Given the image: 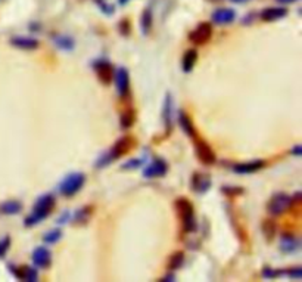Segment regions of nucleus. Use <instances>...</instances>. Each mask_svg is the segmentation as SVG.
<instances>
[{"label": "nucleus", "mask_w": 302, "mask_h": 282, "mask_svg": "<svg viewBox=\"0 0 302 282\" xmlns=\"http://www.w3.org/2000/svg\"><path fill=\"white\" fill-rule=\"evenodd\" d=\"M198 62V50L196 49H189L181 59V70L184 72H192Z\"/></svg>", "instance_id": "nucleus-22"}, {"label": "nucleus", "mask_w": 302, "mask_h": 282, "mask_svg": "<svg viewBox=\"0 0 302 282\" xmlns=\"http://www.w3.org/2000/svg\"><path fill=\"white\" fill-rule=\"evenodd\" d=\"M22 210V204L19 201H6L0 206V212L6 216H14Z\"/></svg>", "instance_id": "nucleus-26"}, {"label": "nucleus", "mask_w": 302, "mask_h": 282, "mask_svg": "<svg viewBox=\"0 0 302 282\" xmlns=\"http://www.w3.org/2000/svg\"><path fill=\"white\" fill-rule=\"evenodd\" d=\"M93 68H95V72H96L97 79H99L100 83L108 86L114 82L115 70H114L111 62H108V61H96L93 64Z\"/></svg>", "instance_id": "nucleus-9"}, {"label": "nucleus", "mask_w": 302, "mask_h": 282, "mask_svg": "<svg viewBox=\"0 0 302 282\" xmlns=\"http://www.w3.org/2000/svg\"><path fill=\"white\" fill-rule=\"evenodd\" d=\"M168 171V164L164 158H153L151 163L143 169V177L153 179V177H162Z\"/></svg>", "instance_id": "nucleus-8"}, {"label": "nucleus", "mask_w": 302, "mask_h": 282, "mask_svg": "<svg viewBox=\"0 0 302 282\" xmlns=\"http://www.w3.org/2000/svg\"><path fill=\"white\" fill-rule=\"evenodd\" d=\"M162 118L165 123V132L167 135H170L171 129H173V98L170 93H167L165 96L164 107H162Z\"/></svg>", "instance_id": "nucleus-18"}, {"label": "nucleus", "mask_w": 302, "mask_h": 282, "mask_svg": "<svg viewBox=\"0 0 302 282\" xmlns=\"http://www.w3.org/2000/svg\"><path fill=\"white\" fill-rule=\"evenodd\" d=\"M179 124L180 127H181V130H183L187 136L196 138V129L193 126L192 118L187 115L186 111H180L179 113Z\"/></svg>", "instance_id": "nucleus-20"}, {"label": "nucleus", "mask_w": 302, "mask_h": 282, "mask_svg": "<svg viewBox=\"0 0 302 282\" xmlns=\"http://www.w3.org/2000/svg\"><path fill=\"white\" fill-rule=\"evenodd\" d=\"M134 123H136V111H134V108H127L120 117V126L124 130H128V129L134 126Z\"/></svg>", "instance_id": "nucleus-25"}, {"label": "nucleus", "mask_w": 302, "mask_h": 282, "mask_svg": "<svg viewBox=\"0 0 302 282\" xmlns=\"http://www.w3.org/2000/svg\"><path fill=\"white\" fill-rule=\"evenodd\" d=\"M298 247H299V242L293 235H290V234H283L282 235V238H280V250L283 253H293V251L298 250Z\"/></svg>", "instance_id": "nucleus-21"}, {"label": "nucleus", "mask_w": 302, "mask_h": 282, "mask_svg": "<svg viewBox=\"0 0 302 282\" xmlns=\"http://www.w3.org/2000/svg\"><path fill=\"white\" fill-rule=\"evenodd\" d=\"M11 248V237H3L0 240V259H3Z\"/></svg>", "instance_id": "nucleus-33"}, {"label": "nucleus", "mask_w": 302, "mask_h": 282, "mask_svg": "<svg viewBox=\"0 0 302 282\" xmlns=\"http://www.w3.org/2000/svg\"><path fill=\"white\" fill-rule=\"evenodd\" d=\"M55 204L56 199L52 194H44V195L37 198L33 212L30 213L27 217H25V220H24V225L27 226V227H33V226H36L37 223H40L41 220L47 219V216L53 212Z\"/></svg>", "instance_id": "nucleus-2"}, {"label": "nucleus", "mask_w": 302, "mask_h": 282, "mask_svg": "<svg viewBox=\"0 0 302 282\" xmlns=\"http://www.w3.org/2000/svg\"><path fill=\"white\" fill-rule=\"evenodd\" d=\"M136 139L130 135H125L123 138H120L118 141L114 143V146L111 148L108 152H105L103 156L99 157V160L96 161L97 169H103L108 164H111L114 160H118L125 154H128L134 146H136Z\"/></svg>", "instance_id": "nucleus-1"}, {"label": "nucleus", "mask_w": 302, "mask_h": 282, "mask_svg": "<svg viewBox=\"0 0 302 282\" xmlns=\"http://www.w3.org/2000/svg\"><path fill=\"white\" fill-rule=\"evenodd\" d=\"M183 263H184V253L183 251H176V253L170 255L167 268L174 272V270H179L183 266Z\"/></svg>", "instance_id": "nucleus-28"}, {"label": "nucleus", "mask_w": 302, "mask_h": 282, "mask_svg": "<svg viewBox=\"0 0 302 282\" xmlns=\"http://www.w3.org/2000/svg\"><path fill=\"white\" fill-rule=\"evenodd\" d=\"M115 86H117V92L120 96H125L130 90V74L125 67H120L115 71Z\"/></svg>", "instance_id": "nucleus-12"}, {"label": "nucleus", "mask_w": 302, "mask_h": 282, "mask_svg": "<svg viewBox=\"0 0 302 282\" xmlns=\"http://www.w3.org/2000/svg\"><path fill=\"white\" fill-rule=\"evenodd\" d=\"M221 192L227 197H239L245 192V189L242 186H236V185H224L221 188Z\"/></svg>", "instance_id": "nucleus-30"}, {"label": "nucleus", "mask_w": 302, "mask_h": 282, "mask_svg": "<svg viewBox=\"0 0 302 282\" xmlns=\"http://www.w3.org/2000/svg\"><path fill=\"white\" fill-rule=\"evenodd\" d=\"M11 44L16 47V49H21V50H36L39 47V40L34 39V37H25V36H18V37H12L11 39Z\"/></svg>", "instance_id": "nucleus-17"}, {"label": "nucleus", "mask_w": 302, "mask_h": 282, "mask_svg": "<svg viewBox=\"0 0 302 282\" xmlns=\"http://www.w3.org/2000/svg\"><path fill=\"white\" fill-rule=\"evenodd\" d=\"M176 212L179 214L183 230L184 232H195L196 230V217H195V209L192 201L186 197H179L174 201Z\"/></svg>", "instance_id": "nucleus-3"}, {"label": "nucleus", "mask_w": 302, "mask_h": 282, "mask_svg": "<svg viewBox=\"0 0 302 282\" xmlns=\"http://www.w3.org/2000/svg\"><path fill=\"white\" fill-rule=\"evenodd\" d=\"M61 238H62V230H61L59 227L50 229V230H47V232L43 235V241H44L46 244H56Z\"/></svg>", "instance_id": "nucleus-29"}, {"label": "nucleus", "mask_w": 302, "mask_h": 282, "mask_svg": "<svg viewBox=\"0 0 302 282\" xmlns=\"http://www.w3.org/2000/svg\"><path fill=\"white\" fill-rule=\"evenodd\" d=\"M288 14L289 11L286 8H283V6H271V8H265L260 14V16H261L262 21H265V22H274V21L285 18Z\"/></svg>", "instance_id": "nucleus-16"}, {"label": "nucleus", "mask_w": 302, "mask_h": 282, "mask_svg": "<svg viewBox=\"0 0 302 282\" xmlns=\"http://www.w3.org/2000/svg\"><path fill=\"white\" fill-rule=\"evenodd\" d=\"M118 31H120V34L124 36V37H128L130 34H131V24H130V21L128 19H121L120 22H118Z\"/></svg>", "instance_id": "nucleus-31"}, {"label": "nucleus", "mask_w": 302, "mask_h": 282, "mask_svg": "<svg viewBox=\"0 0 302 282\" xmlns=\"http://www.w3.org/2000/svg\"><path fill=\"white\" fill-rule=\"evenodd\" d=\"M234 3H245V2H249V0H232Z\"/></svg>", "instance_id": "nucleus-41"}, {"label": "nucleus", "mask_w": 302, "mask_h": 282, "mask_svg": "<svg viewBox=\"0 0 302 282\" xmlns=\"http://www.w3.org/2000/svg\"><path fill=\"white\" fill-rule=\"evenodd\" d=\"M290 154H293L295 157H301V154H302L301 145H296L295 148H292V149H290Z\"/></svg>", "instance_id": "nucleus-37"}, {"label": "nucleus", "mask_w": 302, "mask_h": 282, "mask_svg": "<svg viewBox=\"0 0 302 282\" xmlns=\"http://www.w3.org/2000/svg\"><path fill=\"white\" fill-rule=\"evenodd\" d=\"M143 158H131V160H128V161H125L123 166H121V169L124 170H134L139 169L142 164H143Z\"/></svg>", "instance_id": "nucleus-32"}, {"label": "nucleus", "mask_w": 302, "mask_h": 282, "mask_svg": "<svg viewBox=\"0 0 302 282\" xmlns=\"http://www.w3.org/2000/svg\"><path fill=\"white\" fill-rule=\"evenodd\" d=\"M283 273H288V276H290V278H295V279H301V278H302V268L296 266V268L288 269V270H283Z\"/></svg>", "instance_id": "nucleus-35"}, {"label": "nucleus", "mask_w": 302, "mask_h": 282, "mask_svg": "<svg viewBox=\"0 0 302 282\" xmlns=\"http://www.w3.org/2000/svg\"><path fill=\"white\" fill-rule=\"evenodd\" d=\"M265 161L264 160H252V161H246V163H239V164H234L232 170L237 174H252V173H257L265 167Z\"/></svg>", "instance_id": "nucleus-14"}, {"label": "nucleus", "mask_w": 302, "mask_h": 282, "mask_svg": "<svg viewBox=\"0 0 302 282\" xmlns=\"http://www.w3.org/2000/svg\"><path fill=\"white\" fill-rule=\"evenodd\" d=\"M289 209H292V197L285 194V192L274 194L267 204V210L273 217L282 216L283 213L288 212Z\"/></svg>", "instance_id": "nucleus-5"}, {"label": "nucleus", "mask_w": 302, "mask_h": 282, "mask_svg": "<svg viewBox=\"0 0 302 282\" xmlns=\"http://www.w3.org/2000/svg\"><path fill=\"white\" fill-rule=\"evenodd\" d=\"M31 259H33L34 266L40 269L50 268V265H52V253L46 247H37L31 254Z\"/></svg>", "instance_id": "nucleus-11"}, {"label": "nucleus", "mask_w": 302, "mask_h": 282, "mask_svg": "<svg viewBox=\"0 0 302 282\" xmlns=\"http://www.w3.org/2000/svg\"><path fill=\"white\" fill-rule=\"evenodd\" d=\"M11 272L15 275V278L21 279V281L27 282H36L39 279V273L36 268H31V266H19V268H15V266H9Z\"/></svg>", "instance_id": "nucleus-15"}, {"label": "nucleus", "mask_w": 302, "mask_h": 282, "mask_svg": "<svg viewBox=\"0 0 302 282\" xmlns=\"http://www.w3.org/2000/svg\"><path fill=\"white\" fill-rule=\"evenodd\" d=\"M276 2H279V3H282V5H289V3H295V2H298V0H276Z\"/></svg>", "instance_id": "nucleus-40"}, {"label": "nucleus", "mask_w": 302, "mask_h": 282, "mask_svg": "<svg viewBox=\"0 0 302 282\" xmlns=\"http://www.w3.org/2000/svg\"><path fill=\"white\" fill-rule=\"evenodd\" d=\"M96 2H97V5H99V8H100V9H102V11H103L106 15H111L114 11H115L112 6H108V5H106V2H103V0H96Z\"/></svg>", "instance_id": "nucleus-36"}, {"label": "nucleus", "mask_w": 302, "mask_h": 282, "mask_svg": "<svg viewBox=\"0 0 302 282\" xmlns=\"http://www.w3.org/2000/svg\"><path fill=\"white\" fill-rule=\"evenodd\" d=\"M52 42L55 44L58 49L65 50V52H71L75 47V42L72 37L69 36H64V34H53L52 36Z\"/></svg>", "instance_id": "nucleus-19"}, {"label": "nucleus", "mask_w": 302, "mask_h": 282, "mask_svg": "<svg viewBox=\"0 0 302 282\" xmlns=\"http://www.w3.org/2000/svg\"><path fill=\"white\" fill-rule=\"evenodd\" d=\"M128 2H130V0H120V3H121V5H127Z\"/></svg>", "instance_id": "nucleus-42"}, {"label": "nucleus", "mask_w": 302, "mask_h": 282, "mask_svg": "<svg viewBox=\"0 0 302 282\" xmlns=\"http://www.w3.org/2000/svg\"><path fill=\"white\" fill-rule=\"evenodd\" d=\"M211 18L217 25H229L236 19V11L232 8H218L212 12Z\"/></svg>", "instance_id": "nucleus-13"}, {"label": "nucleus", "mask_w": 302, "mask_h": 282, "mask_svg": "<svg viewBox=\"0 0 302 282\" xmlns=\"http://www.w3.org/2000/svg\"><path fill=\"white\" fill-rule=\"evenodd\" d=\"M152 24H153V18H152L151 9H145L142 14V18H140V29L145 36H148L151 33Z\"/></svg>", "instance_id": "nucleus-27"}, {"label": "nucleus", "mask_w": 302, "mask_h": 282, "mask_svg": "<svg viewBox=\"0 0 302 282\" xmlns=\"http://www.w3.org/2000/svg\"><path fill=\"white\" fill-rule=\"evenodd\" d=\"M212 37V25L211 22H201L196 29L189 33V40L196 46H204Z\"/></svg>", "instance_id": "nucleus-7"}, {"label": "nucleus", "mask_w": 302, "mask_h": 282, "mask_svg": "<svg viewBox=\"0 0 302 282\" xmlns=\"http://www.w3.org/2000/svg\"><path fill=\"white\" fill-rule=\"evenodd\" d=\"M86 184V174L81 171H75V173H69L67 177H64V181L59 184V192L64 197H74L75 194H78L83 189V186Z\"/></svg>", "instance_id": "nucleus-4"}, {"label": "nucleus", "mask_w": 302, "mask_h": 282, "mask_svg": "<svg viewBox=\"0 0 302 282\" xmlns=\"http://www.w3.org/2000/svg\"><path fill=\"white\" fill-rule=\"evenodd\" d=\"M176 279V276L173 275V273H168V276H164L162 278V281H174Z\"/></svg>", "instance_id": "nucleus-39"}, {"label": "nucleus", "mask_w": 302, "mask_h": 282, "mask_svg": "<svg viewBox=\"0 0 302 282\" xmlns=\"http://www.w3.org/2000/svg\"><path fill=\"white\" fill-rule=\"evenodd\" d=\"M261 230L264 238L270 242V241L274 240L276 235H277V225H276V222L273 219H264V222H262L261 225Z\"/></svg>", "instance_id": "nucleus-23"}, {"label": "nucleus", "mask_w": 302, "mask_h": 282, "mask_svg": "<svg viewBox=\"0 0 302 282\" xmlns=\"http://www.w3.org/2000/svg\"><path fill=\"white\" fill-rule=\"evenodd\" d=\"M192 189L195 192L198 194H205L209 191L211 185H212V181H211V176L208 173H204V171H196L193 173L192 176Z\"/></svg>", "instance_id": "nucleus-10"}, {"label": "nucleus", "mask_w": 302, "mask_h": 282, "mask_svg": "<svg viewBox=\"0 0 302 282\" xmlns=\"http://www.w3.org/2000/svg\"><path fill=\"white\" fill-rule=\"evenodd\" d=\"M280 273H283V270H277V269L273 268L262 269V276L264 278H276V276H280Z\"/></svg>", "instance_id": "nucleus-34"}, {"label": "nucleus", "mask_w": 302, "mask_h": 282, "mask_svg": "<svg viewBox=\"0 0 302 282\" xmlns=\"http://www.w3.org/2000/svg\"><path fill=\"white\" fill-rule=\"evenodd\" d=\"M69 219H71L69 212H65L64 214H62V217H59V219H58V222H59V223H65V222H68Z\"/></svg>", "instance_id": "nucleus-38"}, {"label": "nucleus", "mask_w": 302, "mask_h": 282, "mask_svg": "<svg viewBox=\"0 0 302 282\" xmlns=\"http://www.w3.org/2000/svg\"><path fill=\"white\" fill-rule=\"evenodd\" d=\"M195 152H196L198 160H199L204 166H212V164H215V161H217L215 152L212 151V148H211L204 139H199V138L195 139Z\"/></svg>", "instance_id": "nucleus-6"}, {"label": "nucleus", "mask_w": 302, "mask_h": 282, "mask_svg": "<svg viewBox=\"0 0 302 282\" xmlns=\"http://www.w3.org/2000/svg\"><path fill=\"white\" fill-rule=\"evenodd\" d=\"M93 212H95V207L93 206H84L80 210L75 212V214H74V222L78 223V225H86L90 220Z\"/></svg>", "instance_id": "nucleus-24"}]
</instances>
